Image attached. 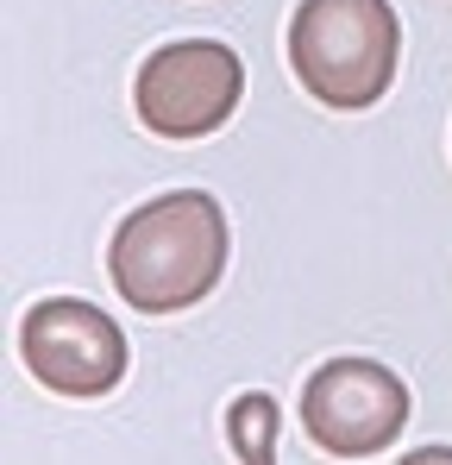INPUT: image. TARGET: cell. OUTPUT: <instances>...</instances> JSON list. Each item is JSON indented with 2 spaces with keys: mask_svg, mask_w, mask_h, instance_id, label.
<instances>
[{
  "mask_svg": "<svg viewBox=\"0 0 452 465\" xmlns=\"http://www.w3.org/2000/svg\"><path fill=\"white\" fill-rule=\"evenodd\" d=\"M402 25L389 0H301L290 19V70L333 114L377 107L396 82Z\"/></svg>",
  "mask_w": 452,
  "mask_h": 465,
  "instance_id": "7a4b0ae2",
  "label": "cell"
},
{
  "mask_svg": "<svg viewBox=\"0 0 452 465\" xmlns=\"http://www.w3.org/2000/svg\"><path fill=\"white\" fill-rule=\"evenodd\" d=\"M277 434H283V409H277V396H264V390L232 396V409H226L232 460H239V465H277Z\"/></svg>",
  "mask_w": 452,
  "mask_h": 465,
  "instance_id": "8992f818",
  "label": "cell"
},
{
  "mask_svg": "<svg viewBox=\"0 0 452 465\" xmlns=\"http://www.w3.org/2000/svg\"><path fill=\"white\" fill-rule=\"evenodd\" d=\"M226 258H232L226 208L208 189H170L120 221L107 245V277L133 314H182L201 296H214Z\"/></svg>",
  "mask_w": 452,
  "mask_h": 465,
  "instance_id": "6da1fadb",
  "label": "cell"
},
{
  "mask_svg": "<svg viewBox=\"0 0 452 465\" xmlns=\"http://www.w3.org/2000/svg\"><path fill=\"white\" fill-rule=\"evenodd\" d=\"M396 465H452V447H415L408 460H396Z\"/></svg>",
  "mask_w": 452,
  "mask_h": 465,
  "instance_id": "52a82bcc",
  "label": "cell"
},
{
  "mask_svg": "<svg viewBox=\"0 0 452 465\" xmlns=\"http://www.w3.org/2000/svg\"><path fill=\"white\" fill-rule=\"evenodd\" d=\"M301 428L333 460H371L408 428V384L377 359H327L301 384Z\"/></svg>",
  "mask_w": 452,
  "mask_h": 465,
  "instance_id": "277c9868",
  "label": "cell"
},
{
  "mask_svg": "<svg viewBox=\"0 0 452 465\" xmlns=\"http://www.w3.org/2000/svg\"><path fill=\"white\" fill-rule=\"evenodd\" d=\"M19 359L57 396H107L126 378V365H133L120 321H107L94 302H75V296H51V302L25 309Z\"/></svg>",
  "mask_w": 452,
  "mask_h": 465,
  "instance_id": "5b68a950",
  "label": "cell"
},
{
  "mask_svg": "<svg viewBox=\"0 0 452 465\" xmlns=\"http://www.w3.org/2000/svg\"><path fill=\"white\" fill-rule=\"evenodd\" d=\"M245 94V64L221 38H176L163 51H151L139 82H133V107L157 139H208L232 120Z\"/></svg>",
  "mask_w": 452,
  "mask_h": 465,
  "instance_id": "3957f363",
  "label": "cell"
}]
</instances>
